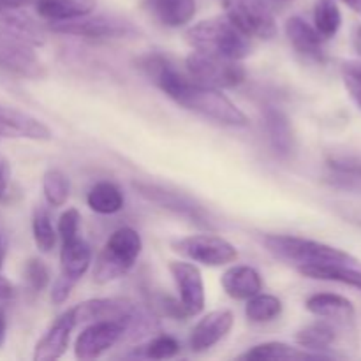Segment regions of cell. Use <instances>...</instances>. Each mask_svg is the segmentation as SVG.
I'll list each match as a JSON object with an SVG mask.
<instances>
[{
    "label": "cell",
    "mask_w": 361,
    "mask_h": 361,
    "mask_svg": "<svg viewBox=\"0 0 361 361\" xmlns=\"http://www.w3.org/2000/svg\"><path fill=\"white\" fill-rule=\"evenodd\" d=\"M137 67L141 73L161 88L169 99L180 104L182 108L200 113L204 118L215 120L219 123L231 127L249 126V118L245 113L235 104L229 97H226L219 88L207 87L197 81L190 80L189 74H183L178 67L161 53H148L137 59Z\"/></svg>",
    "instance_id": "obj_1"
},
{
    "label": "cell",
    "mask_w": 361,
    "mask_h": 361,
    "mask_svg": "<svg viewBox=\"0 0 361 361\" xmlns=\"http://www.w3.org/2000/svg\"><path fill=\"white\" fill-rule=\"evenodd\" d=\"M185 37L197 51L212 53L238 62L247 59L252 49L249 35L243 34L228 16L200 21L187 30Z\"/></svg>",
    "instance_id": "obj_2"
},
{
    "label": "cell",
    "mask_w": 361,
    "mask_h": 361,
    "mask_svg": "<svg viewBox=\"0 0 361 361\" xmlns=\"http://www.w3.org/2000/svg\"><path fill=\"white\" fill-rule=\"evenodd\" d=\"M263 245L271 256L295 264L296 268L314 267V264H351V267L358 264L351 254L302 236L267 235L263 238Z\"/></svg>",
    "instance_id": "obj_3"
},
{
    "label": "cell",
    "mask_w": 361,
    "mask_h": 361,
    "mask_svg": "<svg viewBox=\"0 0 361 361\" xmlns=\"http://www.w3.org/2000/svg\"><path fill=\"white\" fill-rule=\"evenodd\" d=\"M143 242L133 228H120L109 236L99 252L94 268V279L99 284H108L123 277L140 257Z\"/></svg>",
    "instance_id": "obj_4"
},
{
    "label": "cell",
    "mask_w": 361,
    "mask_h": 361,
    "mask_svg": "<svg viewBox=\"0 0 361 361\" xmlns=\"http://www.w3.org/2000/svg\"><path fill=\"white\" fill-rule=\"evenodd\" d=\"M185 69L190 80L214 88L238 87L247 76L238 60L224 59L197 49L185 59Z\"/></svg>",
    "instance_id": "obj_5"
},
{
    "label": "cell",
    "mask_w": 361,
    "mask_h": 361,
    "mask_svg": "<svg viewBox=\"0 0 361 361\" xmlns=\"http://www.w3.org/2000/svg\"><path fill=\"white\" fill-rule=\"evenodd\" d=\"M49 28L56 34L87 39H126L140 32L129 20L115 16V14H95V16L87 14L74 20L55 21Z\"/></svg>",
    "instance_id": "obj_6"
},
{
    "label": "cell",
    "mask_w": 361,
    "mask_h": 361,
    "mask_svg": "<svg viewBox=\"0 0 361 361\" xmlns=\"http://www.w3.org/2000/svg\"><path fill=\"white\" fill-rule=\"evenodd\" d=\"M92 263V249L83 238H74L62 242L60 250V277L56 279L51 289V302L62 305L69 298L74 286L87 274Z\"/></svg>",
    "instance_id": "obj_7"
},
{
    "label": "cell",
    "mask_w": 361,
    "mask_h": 361,
    "mask_svg": "<svg viewBox=\"0 0 361 361\" xmlns=\"http://www.w3.org/2000/svg\"><path fill=\"white\" fill-rule=\"evenodd\" d=\"M133 187L141 197H145L150 203L157 204V207L164 208V210L171 212V214L180 215V217L187 219V221L194 222L200 228H214V221H212L210 214L201 207L197 201L189 197L187 194L176 192V190L166 189V187L157 185V183L150 182H134Z\"/></svg>",
    "instance_id": "obj_8"
},
{
    "label": "cell",
    "mask_w": 361,
    "mask_h": 361,
    "mask_svg": "<svg viewBox=\"0 0 361 361\" xmlns=\"http://www.w3.org/2000/svg\"><path fill=\"white\" fill-rule=\"evenodd\" d=\"M226 16L249 37L271 39L277 23L268 0H224Z\"/></svg>",
    "instance_id": "obj_9"
},
{
    "label": "cell",
    "mask_w": 361,
    "mask_h": 361,
    "mask_svg": "<svg viewBox=\"0 0 361 361\" xmlns=\"http://www.w3.org/2000/svg\"><path fill=\"white\" fill-rule=\"evenodd\" d=\"M173 247L182 256L204 267H224L238 259V250L228 240L215 235L187 236L178 240Z\"/></svg>",
    "instance_id": "obj_10"
},
{
    "label": "cell",
    "mask_w": 361,
    "mask_h": 361,
    "mask_svg": "<svg viewBox=\"0 0 361 361\" xmlns=\"http://www.w3.org/2000/svg\"><path fill=\"white\" fill-rule=\"evenodd\" d=\"M0 71L25 80H39L46 74L34 46L0 32Z\"/></svg>",
    "instance_id": "obj_11"
},
{
    "label": "cell",
    "mask_w": 361,
    "mask_h": 361,
    "mask_svg": "<svg viewBox=\"0 0 361 361\" xmlns=\"http://www.w3.org/2000/svg\"><path fill=\"white\" fill-rule=\"evenodd\" d=\"M123 324L120 321H95L76 338L74 355L78 360H95L122 341Z\"/></svg>",
    "instance_id": "obj_12"
},
{
    "label": "cell",
    "mask_w": 361,
    "mask_h": 361,
    "mask_svg": "<svg viewBox=\"0 0 361 361\" xmlns=\"http://www.w3.org/2000/svg\"><path fill=\"white\" fill-rule=\"evenodd\" d=\"M175 284L180 293V302L189 316H197L204 309V284L200 268L185 261H173L169 264Z\"/></svg>",
    "instance_id": "obj_13"
},
{
    "label": "cell",
    "mask_w": 361,
    "mask_h": 361,
    "mask_svg": "<svg viewBox=\"0 0 361 361\" xmlns=\"http://www.w3.org/2000/svg\"><path fill=\"white\" fill-rule=\"evenodd\" d=\"M136 303L123 298H95L73 307L76 324L95 323V321H120L123 324L126 317L134 310Z\"/></svg>",
    "instance_id": "obj_14"
},
{
    "label": "cell",
    "mask_w": 361,
    "mask_h": 361,
    "mask_svg": "<svg viewBox=\"0 0 361 361\" xmlns=\"http://www.w3.org/2000/svg\"><path fill=\"white\" fill-rule=\"evenodd\" d=\"M233 323H235V317L231 310L222 309L210 312L194 326L192 335H190V349L194 353L208 351L231 331Z\"/></svg>",
    "instance_id": "obj_15"
},
{
    "label": "cell",
    "mask_w": 361,
    "mask_h": 361,
    "mask_svg": "<svg viewBox=\"0 0 361 361\" xmlns=\"http://www.w3.org/2000/svg\"><path fill=\"white\" fill-rule=\"evenodd\" d=\"M0 137H23V140L48 141L51 130L41 120L28 113L0 106Z\"/></svg>",
    "instance_id": "obj_16"
},
{
    "label": "cell",
    "mask_w": 361,
    "mask_h": 361,
    "mask_svg": "<svg viewBox=\"0 0 361 361\" xmlns=\"http://www.w3.org/2000/svg\"><path fill=\"white\" fill-rule=\"evenodd\" d=\"M286 35H288L291 46L300 55L314 60V62H326V51H324V41L326 39L317 32L316 27L307 23L303 18H289L288 23H286Z\"/></svg>",
    "instance_id": "obj_17"
},
{
    "label": "cell",
    "mask_w": 361,
    "mask_h": 361,
    "mask_svg": "<svg viewBox=\"0 0 361 361\" xmlns=\"http://www.w3.org/2000/svg\"><path fill=\"white\" fill-rule=\"evenodd\" d=\"M74 326H78L76 317H74L73 310L69 309L51 324V328L46 331L44 337L37 342L34 351V360L35 361L59 360L60 356L66 353L67 345H69V338H71V334H73Z\"/></svg>",
    "instance_id": "obj_18"
},
{
    "label": "cell",
    "mask_w": 361,
    "mask_h": 361,
    "mask_svg": "<svg viewBox=\"0 0 361 361\" xmlns=\"http://www.w3.org/2000/svg\"><path fill=\"white\" fill-rule=\"evenodd\" d=\"M263 122L267 129L268 141L279 157H289L295 152V130L291 120L277 106L267 104L263 108Z\"/></svg>",
    "instance_id": "obj_19"
},
{
    "label": "cell",
    "mask_w": 361,
    "mask_h": 361,
    "mask_svg": "<svg viewBox=\"0 0 361 361\" xmlns=\"http://www.w3.org/2000/svg\"><path fill=\"white\" fill-rule=\"evenodd\" d=\"M326 182L337 189L361 192V155L360 154H331L326 157Z\"/></svg>",
    "instance_id": "obj_20"
},
{
    "label": "cell",
    "mask_w": 361,
    "mask_h": 361,
    "mask_svg": "<svg viewBox=\"0 0 361 361\" xmlns=\"http://www.w3.org/2000/svg\"><path fill=\"white\" fill-rule=\"evenodd\" d=\"M307 310L314 316L324 319L337 321V323H353L356 317V310L348 298L334 293H317L312 295L305 303Z\"/></svg>",
    "instance_id": "obj_21"
},
{
    "label": "cell",
    "mask_w": 361,
    "mask_h": 361,
    "mask_svg": "<svg viewBox=\"0 0 361 361\" xmlns=\"http://www.w3.org/2000/svg\"><path fill=\"white\" fill-rule=\"evenodd\" d=\"M145 6L159 23L169 28L183 27L196 14V0H145Z\"/></svg>",
    "instance_id": "obj_22"
},
{
    "label": "cell",
    "mask_w": 361,
    "mask_h": 361,
    "mask_svg": "<svg viewBox=\"0 0 361 361\" xmlns=\"http://www.w3.org/2000/svg\"><path fill=\"white\" fill-rule=\"evenodd\" d=\"M0 32L21 39V41L28 42L30 46H42L46 41L44 32L39 27V23H35L21 9L0 11Z\"/></svg>",
    "instance_id": "obj_23"
},
{
    "label": "cell",
    "mask_w": 361,
    "mask_h": 361,
    "mask_svg": "<svg viewBox=\"0 0 361 361\" xmlns=\"http://www.w3.org/2000/svg\"><path fill=\"white\" fill-rule=\"evenodd\" d=\"M222 288L233 300H249L261 293L263 281L252 267H233L226 270L221 281Z\"/></svg>",
    "instance_id": "obj_24"
},
{
    "label": "cell",
    "mask_w": 361,
    "mask_h": 361,
    "mask_svg": "<svg viewBox=\"0 0 361 361\" xmlns=\"http://www.w3.org/2000/svg\"><path fill=\"white\" fill-rule=\"evenodd\" d=\"M34 6L39 16L55 23L92 14L97 0H35Z\"/></svg>",
    "instance_id": "obj_25"
},
{
    "label": "cell",
    "mask_w": 361,
    "mask_h": 361,
    "mask_svg": "<svg viewBox=\"0 0 361 361\" xmlns=\"http://www.w3.org/2000/svg\"><path fill=\"white\" fill-rule=\"evenodd\" d=\"M303 358H326L319 353H303L298 348L284 344V342H264L254 345L247 353L240 355V360L249 361H277V360H303Z\"/></svg>",
    "instance_id": "obj_26"
},
{
    "label": "cell",
    "mask_w": 361,
    "mask_h": 361,
    "mask_svg": "<svg viewBox=\"0 0 361 361\" xmlns=\"http://www.w3.org/2000/svg\"><path fill=\"white\" fill-rule=\"evenodd\" d=\"M298 271L309 279L341 282L361 291V271L351 264H314V267H300Z\"/></svg>",
    "instance_id": "obj_27"
},
{
    "label": "cell",
    "mask_w": 361,
    "mask_h": 361,
    "mask_svg": "<svg viewBox=\"0 0 361 361\" xmlns=\"http://www.w3.org/2000/svg\"><path fill=\"white\" fill-rule=\"evenodd\" d=\"M87 203L95 214L111 215L123 208V194L115 183L99 182L88 190Z\"/></svg>",
    "instance_id": "obj_28"
},
{
    "label": "cell",
    "mask_w": 361,
    "mask_h": 361,
    "mask_svg": "<svg viewBox=\"0 0 361 361\" xmlns=\"http://www.w3.org/2000/svg\"><path fill=\"white\" fill-rule=\"evenodd\" d=\"M335 341H337V331L326 321L307 324L296 334V344L307 351H326L335 344Z\"/></svg>",
    "instance_id": "obj_29"
},
{
    "label": "cell",
    "mask_w": 361,
    "mask_h": 361,
    "mask_svg": "<svg viewBox=\"0 0 361 361\" xmlns=\"http://www.w3.org/2000/svg\"><path fill=\"white\" fill-rule=\"evenodd\" d=\"M314 27L324 39L337 35L342 27V14L335 0H317L314 7Z\"/></svg>",
    "instance_id": "obj_30"
},
{
    "label": "cell",
    "mask_w": 361,
    "mask_h": 361,
    "mask_svg": "<svg viewBox=\"0 0 361 361\" xmlns=\"http://www.w3.org/2000/svg\"><path fill=\"white\" fill-rule=\"evenodd\" d=\"M245 314L252 323H270L282 314V302L271 295H254L245 305Z\"/></svg>",
    "instance_id": "obj_31"
},
{
    "label": "cell",
    "mask_w": 361,
    "mask_h": 361,
    "mask_svg": "<svg viewBox=\"0 0 361 361\" xmlns=\"http://www.w3.org/2000/svg\"><path fill=\"white\" fill-rule=\"evenodd\" d=\"M42 190L51 207H63L69 197V178L59 169H49L42 178Z\"/></svg>",
    "instance_id": "obj_32"
},
{
    "label": "cell",
    "mask_w": 361,
    "mask_h": 361,
    "mask_svg": "<svg viewBox=\"0 0 361 361\" xmlns=\"http://www.w3.org/2000/svg\"><path fill=\"white\" fill-rule=\"evenodd\" d=\"M32 233H34L35 245L41 252H49L55 247V229H53L51 219L44 208H35L34 217H32Z\"/></svg>",
    "instance_id": "obj_33"
},
{
    "label": "cell",
    "mask_w": 361,
    "mask_h": 361,
    "mask_svg": "<svg viewBox=\"0 0 361 361\" xmlns=\"http://www.w3.org/2000/svg\"><path fill=\"white\" fill-rule=\"evenodd\" d=\"M180 353V344L171 335H157L136 351V356L150 360H169Z\"/></svg>",
    "instance_id": "obj_34"
},
{
    "label": "cell",
    "mask_w": 361,
    "mask_h": 361,
    "mask_svg": "<svg viewBox=\"0 0 361 361\" xmlns=\"http://www.w3.org/2000/svg\"><path fill=\"white\" fill-rule=\"evenodd\" d=\"M150 307L155 312L161 314V316L171 317V319L176 321H183L187 317H190L180 300H175L173 296L164 295V293H152Z\"/></svg>",
    "instance_id": "obj_35"
},
{
    "label": "cell",
    "mask_w": 361,
    "mask_h": 361,
    "mask_svg": "<svg viewBox=\"0 0 361 361\" xmlns=\"http://www.w3.org/2000/svg\"><path fill=\"white\" fill-rule=\"evenodd\" d=\"M25 281L32 291L41 293L49 284V270L44 261L28 259L25 264Z\"/></svg>",
    "instance_id": "obj_36"
},
{
    "label": "cell",
    "mask_w": 361,
    "mask_h": 361,
    "mask_svg": "<svg viewBox=\"0 0 361 361\" xmlns=\"http://www.w3.org/2000/svg\"><path fill=\"white\" fill-rule=\"evenodd\" d=\"M80 221L81 215L76 208H69L67 212H63L60 215L59 221V233L62 236V242H67V240L78 236V231H80Z\"/></svg>",
    "instance_id": "obj_37"
},
{
    "label": "cell",
    "mask_w": 361,
    "mask_h": 361,
    "mask_svg": "<svg viewBox=\"0 0 361 361\" xmlns=\"http://www.w3.org/2000/svg\"><path fill=\"white\" fill-rule=\"evenodd\" d=\"M11 183V166L4 157H0V200L7 196Z\"/></svg>",
    "instance_id": "obj_38"
},
{
    "label": "cell",
    "mask_w": 361,
    "mask_h": 361,
    "mask_svg": "<svg viewBox=\"0 0 361 361\" xmlns=\"http://www.w3.org/2000/svg\"><path fill=\"white\" fill-rule=\"evenodd\" d=\"M344 83L353 101H355L361 108V80L351 76V74H344Z\"/></svg>",
    "instance_id": "obj_39"
},
{
    "label": "cell",
    "mask_w": 361,
    "mask_h": 361,
    "mask_svg": "<svg viewBox=\"0 0 361 361\" xmlns=\"http://www.w3.org/2000/svg\"><path fill=\"white\" fill-rule=\"evenodd\" d=\"M14 298V286L7 281L6 277L0 275V303L9 302Z\"/></svg>",
    "instance_id": "obj_40"
},
{
    "label": "cell",
    "mask_w": 361,
    "mask_h": 361,
    "mask_svg": "<svg viewBox=\"0 0 361 361\" xmlns=\"http://www.w3.org/2000/svg\"><path fill=\"white\" fill-rule=\"evenodd\" d=\"M341 215L344 219H348L349 222H353V224L360 226L361 228V208H344V210L341 212Z\"/></svg>",
    "instance_id": "obj_41"
},
{
    "label": "cell",
    "mask_w": 361,
    "mask_h": 361,
    "mask_svg": "<svg viewBox=\"0 0 361 361\" xmlns=\"http://www.w3.org/2000/svg\"><path fill=\"white\" fill-rule=\"evenodd\" d=\"M342 71H344V74H351V76L361 80V62H345Z\"/></svg>",
    "instance_id": "obj_42"
},
{
    "label": "cell",
    "mask_w": 361,
    "mask_h": 361,
    "mask_svg": "<svg viewBox=\"0 0 361 361\" xmlns=\"http://www.w3.org/2000/svg\"><path fill=\"white\" fill-rule=\"evenodd\" d=\"M2 2L6 4V7H9V9H23V7L34 4L35 0H2Z\"/></svg>",
    "instance_id": "obj_43"
},
{
    "label": "cell",
    "mask_w": 361,
    "mask_h": 361,
    "mask_svg": "<svg viewBox=\"0 0 361 361\" xmlns=\"http://www.w3.org/2000/svg\"><path fill=\"white\" fill-rule=\"evenodd\" d=\"M353 44H355L356 51L361 55V25L355 28V34H353Z\"/></svg>",
    "instance_id": "obj_44"
},
{
    "label": "cell",
    "mask_w": 361,
    "mask_h": 361,
    "mask_svg": "<svg viewBox=\"0 0 361 361\" xmlns=\"http://www.w3.org/2000/svg\"><path fill=\"white\" fill-rule=\"evenodd\" d=\"M6 331H7V321L4 312H0V345L6 342Z\"/></svg>",
    "instance_id": "obj_45"
},
{
    "label": "cell",
    "mask_w": 361,
    "mask_h": 361,
    "mask_svg": "<svg viewBox=\"0 0 361 361\" xmlns=\"http://www.w3.org/2000/svg\"><path fill=\"white\" fill-rule=\"evenodd\" d=\"M342 2H344L348 7H351L355 13L361 14V0H342Z\"/></svg>",
    "instance_id": "obj_46"
},
{
    "label": "cell",
    "mask_w": 361,
    "mask_h": 361,
    "mask_svg": "<svg viewBox=\"0 0 361 361\" xmlns=\"http://www.w3.org/2000/svg\"><path fill=\"white\" fill-rule=\"evenodd\" d=\"M271 2H275V4H288V2H293V0H271Z\"/></svg>",
    "instance_id": "obj_47"
},
{
    "label": "cell",
    "mask_w": 361,
    "mask_h": 361,
    "mask_svg": "<svg viewBox=\"0 0 361 361\" xmlns=\"http://www.w3.org/2000/svg\"><path fill=\"white\" fill-rule=\"evenodd\" d=\"M4 9H9V7H6V4H4L2 0H0V11H4Z\"/></svg>",
    "instance_id": "obj_48"
}]
</instances>
